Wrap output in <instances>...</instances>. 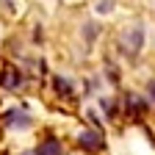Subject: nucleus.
<instances>
[{
	"label": "nucleus",
	"mask_w": 155,
	"mask_h": 155,
	"mask_svg": "<svg viewBox=\"0 0 155 155\" xmlns=\"http://www.w3.org/2000/svg\"><path fill=\"white\" fill-rule=\"evenodd\" d=\"M28 155H31V152H28Z\"/></svg>",
	"instance_id": "39448f33"
},
{
	"label": "nucleus",
	"mask_w": 155,
	"mask_h": 155,
	"mask_svg": "<svg viewBox=\"0 0 155 155\" xmlns=\"http://www.w3.org/2000/svg\"><path fill=\"white\" fill-rule=\"evenodd\" d=\"M39 155H64V147L58 139H45L39 144Z\"/></svg>",
	"instance_id": "f257e3e1"
},
{
	"label": "nucleus",
	"mask_w": 155,
	"mask_h": 155,
	"mask_svg": "<svg viewBox=\"0 0 155 155\" xmlns=\"http://www.w3.org/2000/svg\"><path fill=\"white\" fill-rule=\"evenodd\" d=\"M17 83H19V75H17L14 69H6V72H3V86H6V89H14Z\"/></svg>",
	"instance_id": "7ed1b4c3"
},
{
	"label": "nucleus",
	"mask_w": 155,
	"mask_h": 155,
	"mask_svg": "<svg viewBox=\"0 0 155 155\" xmlns=\"http://www.w3.org/2000/svg\"><path fill=\"white\" fill-rule=\"evenodd\" d=\"M55 86H58V91H61V94H67V91H69V83H67V81H61V78L55 81Z\"/></svg>",
	"instance_id": "20e7f679"
},
{
	"label": "nucleus",
	"mask_w": 155,
	"mask_h": 155,
	"mask_svg": "<svg viewBox=\"0 0 155 155\" xmlns=\"http://www.w3.org/2000/svg\"><path fill=\"white\" fill-rule=\"evenodd\" d=\"M81 144L89 147V150H97V147H103V139H100V133H94V130H83L81 133Z\"/></svg>",
	"instance_id": "f03ea898"
}]
</instances>
